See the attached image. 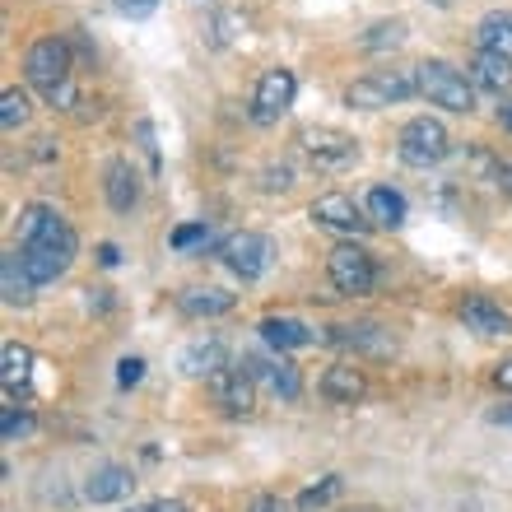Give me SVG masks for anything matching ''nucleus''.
I'll list each match as a JSON object with an SVG mask.
<instances>
[{
	"mask_svg": "<svg viewBox=\"0 0 512 512\" xmlns=\"http://www.w3.org/2000/svg\"><path fill=\"white\" fill-rule=\"evenodd\" d=\"M24 75L33 89H42L47 94V103H61V108H70L75 103V89H70V47L61 38H38L33 47H28L24 56Z\"/></svg>",
	"mask_w": 512,
	"mask_h": 512,
	"instance_id": "nucleus-2",
	"label": "nucleus"
},
{
	"mask_svg": "<svg viewBox=\"0 0 512 512\" xmlns=\"http://www.w3.org/2000/svg\"><path fill=\"white\" fill-rule=\"evenodd\" d=\"M303 149H308V159L317 163V168H345V163H354V154H359V145H354L350 135L326 131V126L303 131Z\"/></svg>",
	"mask_w": 512,
	"mask_h": 512,
	"instance_id": "nucleus-10",
	"label": "nucleus"
},
{
	"mask_svg": "<svg viewBox=\"0 0 512 512\" xmlns=\"http://www.w3.org/2000/svg\"><path fill=\"white\" fill-rule=\"evenodd\" d=\"M489 424H503V429H512V405H499V410H489Z\"/></svg>",
	"mask_w": 512,
	"mask_h": 512,
	"instance_id": "nucleus-35",
	"label": "nucleus"
},
{
	"mask_svg": "<svg viewBox=\"0 0 512 512\" xmlns=\"http://www.w3.org/2000/svg\"><path fill=\"white\" fill-rule=\"evenodd\" d=\"M499 122L508 126V131H512V103H503V108H499Z\"/></svg>",
	"mask_w": 512,
	"mask_h": 512,
	"instance_id": "nucleus-38",
	"label": "nucleus"
},
{
	"mask_svg": "<svg viewBox=\"0 0 512 512\" xmlns=\"http://www.w3.org/2000/svg\"><path fill=\"white\" fill-rule=\"evenodd\" d=\"M447 149H452V140H447L443 122H433V117L405 122L401 140H396V154H401V163H410V168H433V163H443Z\"/></svg>",
	"mask_w": 512,
	"mask_h": 512,
	"instance_id": "nucleus-5",
	"label": "nucleus"
},
{
	"mask_svg": "<svg viewBox=\"0 0 512 512\" xmlns=\"http://www.w3.org/2000/svg\"><path fill=\"white\" fill-rule=\"evenodd\" d=\"M28 373H33V354L24 345H5V387H24Z\"/></svg>",
	"mask_w": 512,
	"mask_h": 512,
	"instance_id": "nucleus-25",
	"label": "nucleus"
},
{
	"mask_svg": "<svg viewBox=\"0 0 512 512\" xmlns=\"http://www.w3.org/2000/svg\"><path fill=\"white\" fill-rule=\"evenodd\" d=\"M415 80H419V94L429 98L433 108H447V112H471L475 108L471 80H466L461 70H452L447 61H419Z\"/></svg>",
	"mask_w": 512,
	"mask_h": 512,
	"instance_id": "nucleus-4",
	"label": "nucleus"
},
{
	"mask_svg": "<svg viewBox=\"0 0 512 512\" xmlns=\"http://www.w3.org/2000/svg\"><path fill=\"white\" fill-rule=\"evenodd\" d=\"M135 140H140V149L149 154V168L159 173V145H154V126H149V122H135Z\"/></svg>",
	"mask_w": 512,
	"mask_h": 512,
	"instance_id": "nucleus-31",
	"label": "nucleus"
},
{
	"mask_svg": "<svg viewBox=\"0 0 512 512\" xmlns=\"http://www.w3.org/2000/svg\"><path fill=\"white\" fill-rule=\"evenodd\" d=\"M475 42H480V52L512 56V10H489L475 24Z\"/></svg>",
	"mask_w": 512,
	"mask_h": 512,
	"instance_id": "nucleus-21",
	"label": "nucleus"
},
{
	"mask_svg": "<svg viewBox=\"0 0 512 512\" xmlns=\"http://www.w3.org/2000/svg\"><path fill=\"white\" fill-rule=\"evenodd\" d=\"M429 5H438V10H447V5H457V0H429Z\"/></svg>",
	"mask_w": 512,
	"mask_h": 512,
	"instance_id": "nucleus-39",
	"label": "nucleus"
},
{
	"mask_svg": "<svg viewBox=\"0 0 512 512\" xmlns=\"http://www.w3.org/2000/svg\"><path fill=\"white\" fill-rule=\"evenodd\" d=\"M494 382H499L503 391H512V359H508V364H499V373H494Z\"/></svg>",
	"mask_w": 512,
	"mask_h": 512,
	"instance_id": "nucleus-37",
	"label": "nucleus"
},
{
	"mask_svg": "<svg viewBox=\"0 0 512 512\" xmlns=\"http://www.w3.org/2000/svg\"><path fill=\"white\" fill-rule=\"evenodd\" d=\"M410 94H419V80L410 70H368L364 80H354L350 89H345V103L359 112H382Z\"/></svg>",
	"mask_w": 512,
	"mask_h": 512,
	"instance_id": "nucleus-3",
	"label": "nucleus"
},
{
	"mask_svg": "<svg viewBox=\"0 0 512 512\" xmlns=\"http://www.w3.org/2000/svg\"><path fill=\"white\" fill-rule=\"evenodd\" d=\"M210 391H215V405L229 415H252L256 410V387L247 368H219L210 378Z\"/></svg>",
	"mask_w": 512,
	"mask_h": 512,
	"instance_id": "nucleus-9",
	"label": "nucleus"
},
{
	"mask_svg": "<svg viewBox=\"0 0 512 512\" xmlns=\"http://www.w3.org/2000/svg\"><path fill=\"white\" fill-rule=\"evenodd\" d=\"M326 270H331V284H336L340 294H368L373 289V280H378V270H373V256L364 252L359 243H340L331 247V256H326Z\"/></svg>",
	"mask_w": 512,
	"mask_h": 512,
	"instance_id": "nucleus-6",
	"label": "nucleus"
},
{
	"mask_svg": "<svg viewBox=\"0 0 512 512\" xmlns=\"http://www.w3.org/2000/svg\"><path fill=\"white\" fill-rule=\"evenodd\" d=\"M33 289H38V284H33V275L24 270V256L19 252L0 256V294H5V303H10V308H28V303H33Z\"/></svg>",
	"mask_w": 512,
	"mask_h": 512,
	"instance_id": "nucleus-14",
	"label": "nucleus"
},
{
	"mask_svg": "<svg viewBox=\"0 0 512 512\" xmlns=\"http://www.w3.org/2000/svg\"><path fill=\"white\" fill-rule=\"evenodd\" d=\"M117 5V14H126V19H149V14L159 10V0H112Z\"/></svg>",
	"mask_w": 512,
	"mask_h": 512,
	"instance_id": "nucleus-30",
	"label": "nucleus"
},
{
	"mask_svg": "<svg viewBox=\"0 0 512 512\" xmlns=\"http://www.w3.org/2000/svg\"><path fill=\"white\" fill-rule=\"evenodd\" d=\"M103 191H108V205H112V210H117V215H126V210L140 201V177H135L131 163H126V159H112Z\"/></svg>",
	"mask_w": 512,
	"mask_h": 512,
	"instance_id": "nucleus-18",
	"label": "nucleus"
},
{
	"mask_svg": "<svg viewBox=\"0 0 512 512\" xmlns=\"http://www.w3.org/2000/svg\"><path fill=\"white\" fill-rule=\"evenodd\" d=\"M340 494V475H322V485H308L298 494V512H312V508H326V503Z\"/></svg>",
	"mask_w": 512,
	"mask_h": 512,
	"instance_id": "nucleus-27",
	"label": "nucleus"
},
{
	"mask_svg": "<svg viewBox=\"0 0 512 512\" xmlns=\"http://www.w3.org/2000/svg\"><path fill=\"white\" fill-rule=\"evenodd\" d=\"M312 219L317 224H326V229H340V233H368V224L373 219H364V210L350 201V196H340V191H326V196H317L312 201Z\"/></svg>",
	"mask_w": 512,
	"mask_h": 512,
	"instance_id": "nucleus-11",
	"label": "nucleus"
},
{
	"mask_svg": "<svg viewBox=\"0 0 512 512\" xmlns=\"http://www.w3.org/2000/svg\"><path fill=\"white\" fill-rule=\"evenodd\" d=\"M261 331V340H266L270 350H303V345H312V340H322L312 326H303V322H294V317H266V322L256 326Z\"/></svg>",
	"mask_w": 512,
	"mask_h": 512,
	"instance_id": "nucleus-15",
	"label": "nucleus"
},
{
	"mask_svg": "<svg viewBox=\"0 0 512 512\" xmlns=\"http://www.w3.org/2000/svg\"><path fill=\"white\" fill-rule=\"evenodd\" d=\"M471 84H480V89H494V94H503V89L512 84V56L475 52V61H471Z\"/></svg>",
	"mask_w": 512,
	"mask_h": 512,
	"instance_id": "nucleus-22",
	"label": "nucleus"
},
{
	"mask_svg": "<svg viewBox=\"0 0 512 512\" xmlns=\"http://www.w3.org/2000/svg\"><path fill=\"white\" fill-rule=\"evenodd\" d=\"M28 433H33V415H28V410H5V415H0V438H5V443L28 438Z\"/></svg>",
	"mask_w": 512,
	"mask_h": 512,
	"instance_id": "nucleus-29",
	"label": "nucleus"
},
{
	"mask_svg": "<svg viewBox=\"0 0 512 512\" xmlns=\"http://www.w3.org/2000/svg\"><path fill=\"white\" fill-rule=\"evenodd\" d=\"M252 378H266V387L280 396V401H298L303 396V378L289 359H243Z\"/></svg>",
	"mask_w": 512,
	"mask_h": 512,
	"instance_id": "nucleus-13",
	"label": "nucleus"
},
{
	"mask_svg": "<svg viewBox=\"0 0 512 512\" xmlns=\"http://www.w3.org/2000/svg\"><path fill=\"white\" fill-rule=\"evenodd\" d=\"M24 122H28V94L24 89H5L0 94V126L14 131V126H24Z\"/></svg>",
	"mask_w": 512,
	"mask_h": 512,
	"instance_id": "nucleus-26",
	"label": "nucleus"
},
{
	"mask_svg": "<svg viewBox=\"0 0 512 512\" xmlns=\"http://www.w3.org/2000/svg\"><path fill=\"white\" fill-rule=\"evenodd\" d=\"M215 238H210V224H182V229H173V247L177 252H191V247H210Z\"/></svg>",
	"mask_w": 512,
	"mask_h": 512,
	"instance_id": "nucleus-28",
	"label": "nucleus"
},
{
	"mask_svg": "<svg viewBox=\"0 0 512 512\" xmlns=\"http://www.w3.org/2000/svg\"><path fill=\"white\" fill-rule=\"evenodd\" d=\"M457 312H461V322H466V331H480V336H512V312L499 308V303L485 294L461 298Z\"/></svg>",
	"mask_w": 512,
	"mask_h": 512,
	"instance_id": "nucleus-12",
	"label": "nucleus"
},
{
	"mask_svg": "<svg viewBox=\"0 0 512 512\" xmlns=\"http://www.w3.org/2000/svg\"><path fill=\"white\" fill-rule=\"evenodd\" d=\"M131 489H135V480H131L126 466H98V471L84 480V499L89 503H117V499H126Z\"/></svg>",
	"mask_w": 512,
	"mask_h": 512,
	"instance_id": "nucleus-16",
	"label": "nucleus"
},
{
	"mask_svg": "<svg viewBox=\"0 0 512 512\" xmlns=\"http://www.w3.org/2000/svg\"><path fill=\"white\" fill-rule=\"evenodd\" d=\"M364 391H368V382H364V373H359L354 364H336V368H326V373H322V396H326V401L354 405Z\"/></svg>",
	"mask_w": 512,
	"mask_h": 512,
	"instance_id": "nucleus-20",
	"label": "nucleus"
},
{
	"mask_svg": "<svg viewBox=\"0 0 512 512\" xmlns=\"http://www.w3.org/2000/svg\"><path fill=\"white\" fill-rule=\"evenodd\" d=\"M252 512H284V503H280V499H270V494H261V499L252 503Z\"/></svg>",
	"mask_w": 512,
	"mask_h": 512,
	"instance_id": "nucleus-36",
	"label": "nucleus"
},
{
	"mask_svg": "<svg viewBox=\"0 0 512 512\" xmlns=\"http://www.w3.org/2000/svg\"><path fill=\"white\" fill-rule=\"evenodd\" d=\"M224 359H229L224 340L205 336V340H196V345H187V354H182V373H191V378H215L219 368H229Z\"/></svg>",
	"mask_w": 512,
	"mask_h": 512,
	"instance_id": "nucleus-19",
	"label": "nucleus"
},
{
	"mask_svg": "<svg viewBox=\"0 0 512 512\" xmlns=\"http://www.w3.org/2000/svg\"><path fill=\"white\" fill-rule=\"evenodd\" d=\"M177 308L187 317H224V312H233V294L215 289V284H196V289L177 294Z\"/></svg>",
	"mask_w": 512,
	"mask_h": 512,
	"instance_id": "nucleus-17",
	"label": "nucleus"
},
{
	"mask_svg": "<svg viewBox=\"0 0 512 512\" xmlns=\"http://www.w3.org/2000/svg\"><path fill=\"white\" fill-rule=\"evenodd\" d=\"M368 219L373 224H387V229H401L405 224V196L391 187H373L368 191Z\"/></svg>",
	"mask_w": 512,
	"mask_h": 512,
	"instance_id": "nucleus-23",
	"label": "nucleus"
},
{
	"mask_svg": "<svg viewBox=\"0 0 512 512\" xmlns=\"http://www.w3.org/2000/svg\"><path fill=\"white\" fill-rule=\"evenodd\" d=\"M117 261H122V252H117V243H103V247H98V266H117Z\"/></svg>",
	"mask_w": 512,
	"mask_h": 512,
	"instance_id": "nucleus-34",
	"label": "nucleus"
},
{
	"mask_svg": "<svg viewBox=\"0 0 512 512\" xmlns=\"http://www.w3.org/2000/svg\"><path fill=\"white\" fill-rule=\"evenodd\" d=\"M405 42V19H382L364 33V52H387V47H401Z\"/></svg>",
	"mask_w": 512,
	"mask_h": 512,
	"instance_id": "nucleus-24",
	"label": "nucleus"
},
{
	"mask_svg": "<svg viewBox=\"0 0 512 512\" xmlns=\"http://www.w3.org/2000/svg\"><path fill=\"white\" fill-rule=\"evenodd\" d=\"M145 378V359H122V364H117V382H122V387H135V382Z\"/></svg>",
	"mask_w": 512,
	"mask_h": 512,
	"instance_id": "nucleus-32",
	"label": "nucleus"
},
{
	"mask_svg": "<svg viewBox=\"0 0 512 512\" xmlns=\"http://www.w3.org/2000/svg\"><path fill=\"white\" fill-rule=\"evenodd\" d=\"M294 94H298V80H294V70H284V66L266 70V75L256 80L252 117H256V122H261V126L280 122L284 112H289V103H294Z\"/></svg>",
	"mask_w": 512,
	"mask_h": 512,
	"instance_id": "nucleus-7",
	"label": "nucleus"
},
{
	"mask_svg": "<svg viewBox=\"0 0 512 512\" xmlns=\"http://www.w3.org/2000/svg\"><path fill=\"white\" fill-rule=\"evenodd\" d=\"M219 256H224V266H229L238 280H256V275H266L275 247H270L266 233H233L229 243L219 247Z\"/></svg>",
	"mask_w": 512,
	"mask_h": 512,
	"instance_id": "nucleus-8",
	"label": "nucleus"
},
{
	"mask_svg": "<svg viewBox=\"0 0 512 512\" xmlns=\"http://www.w3.org/2000/svg\"><path fill=\"white\" fill-rule=\"evenodd\" d=\"M19 243H24V270L33 275V284L61 280L75 261V233L52 205H24L19 210Z\"/></svg>",
	"mask_w": 512,
	"mask_h": 512,
	"instance_id": "nucleus-1",
	"label": "nucleus"
},
{
	"mask_svg": "<svg viewBox=\"0 0 512 512\" xmlns=\"http://www.w3.org/2000/svg\"><path fill=\"white\" fill-rule=\"evenodd\" d=\"M126 512H187L177 499H159V503H145V508H126Z\"/></svg>",
	"mask_w": 512,
	"mask_h": 512,
	"instance_id": "nucleus-33",
	"label": "nucleus"
}]
</instances>
